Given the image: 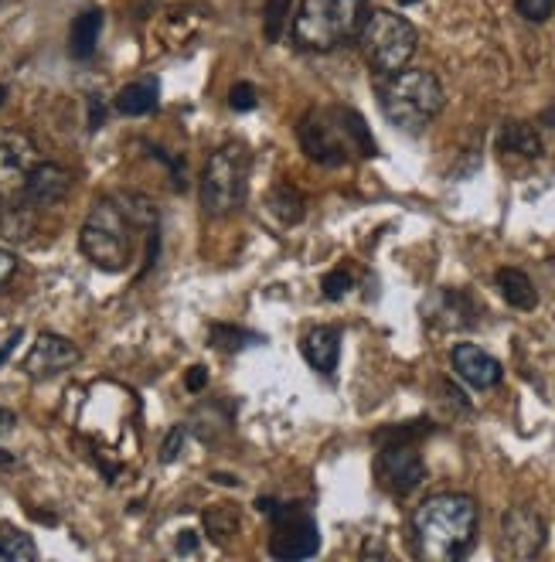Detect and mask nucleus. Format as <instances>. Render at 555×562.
Masks as SVG:
<instances>
[{"label":"nucleus","instance_id":"nucleus-20","mask_svg":"<svg viewBox=\"0 0 555 562\" xmlns=\"http://www.w3.org/2000/svg\"><path fill=\"white\" fill-rule=\"evenodd\" d=\"M157 82L154 79H137L116 92V110L123 116H147L157 110Z\"/></svg>","mask_w":555,"mask_h":562},{"label":"nucleus","instance_id":"nucleus-12","mask_svg":"<svg viewBox=\"0 0 555 562\" xmlns=\"http://www.w3.org/2000/svg\"><path fill=\"white\" fill-rule=\"evenodd\" d=\"M82 351L61 335H38V341L31 345L27 358H24V372L31 379H55L61 372H69L72 366H79Z\"/></svg>","mask_w":555,"mask_h":562},{"label":"nucleus","instance_id":"nucleus-38","mask_svg":"<svg viewBox=\"0 0 555 562\" xmlns=\"http://www.w3.org/2000/svg\"><path fill=\"white\" fill-rule=\"evenodd\" d=\"M399 4H416V0H399Z\"/></svg>","mask_w":555,"mask_h":562},{"label":"nucleus","instance_id":"nucleus-29","mask_svg":"<svg viewBox=\"0 0 555 562\" xmlns=\"http://www.w3.org/2000/svg\"><path fill=\"white\" fill-rule=\"evenodd\" d=\"M184 440H188V429L174 426L168 434V440H165V447H160V460H165V464H174V460L181 457V450H184Z\"/></svg>","mask_w":555,"mask_h":562},{"label":"nucleus","instance_id":"nucleus-31","mask_svg":"<svg viewBox=\"0 0 555 562\" xmlns=\"http://www.w3.org/2000/svg\"><path fill=\"white\" fill-rule=\"evenodd\" d=\"M106 120V106L100 95H89V130H100Z\"/></svg>","mask_w":555,"mask_h":562},{"label":"nucleus","instance_id":"nucleus-16","mask_svg":"<svg viewBox=\"0 0 555 562\" xmlns=\"http://www.w3.org/2000/svg\"><path fill=\"white\" fill-rule=\"evenodd\" d=\"M301 348H304V358L314 372H320V375L338 372V361H341V330L338 327H331V324L314 327Z\"/></svg>","mask_w":555,"mask_h":562},{"label":"nucleus","instance_id":"nucleus-36","mask_svg":"<svg viewBox=\"0 0 555 562\" xmlns=\"http://www.w3.org/2000/svg\"><path fill=\"white\" fill-rule=\"evenodd\" d=\"M0 464H14V457H8L4 450H0Z\"/></svg>","mask_w":555,"mask_h":562},{"label":"nucleus","instance_id":"nucleus-23","mask_svg":"<svg viewBox=\"0 0 555 562\" xmlns=\"http://www.w3.org/2000/svg\"><path fill=\"white\" fill-rule=\"evenodd\" d=\"M205 528L215 546H228V539L239 532V512L233 505H212L205 512Z\"/></svg>","mask_w":555,"mask_h":562},{"label":"nucleus","instance_id":"nucleus-2","mask_svg":"<svg viewBox=\"0 0 555 562\" xmlns=\"http://www.w3.org/2000/svg\"><path fill=\"white\" fill-rule=\"evenodd\" d=\"M480 512L471 494L443 491L422 502L412 512V546L427 562H456L464 559L477 539Z\"/></svg>","mask_w":555,"mask_h":562},{"label":"nucleus","instance_id":"nucleus-34","mask_svg":"<svg viewBox=\"0 0 555 562\" xmlns=\"http://www.w3.org/2000/svg\"><path fill=\"white\" fill-rule=\"evenodd\" d=\"M14 426H18V416L11 409H0V437H8Z\"/></svg>","mask_w":555,"mask_h":562},{"label":"nucleus","instance_id":"nucleus-1","mask_svg":"<svg viewBox=\"0 0 555 562\" xmlns=\"http://www.w3.org/2000/svg\"><path fill=\"white\" fill-rule=\"evenodd\" d=\"M144 228H157V209L140 194H116V198H100L92 205L82 233H79V249L103 273H123L134 259V233Z\"/></svg>","mask_w":555,"mask_h":562},{"label":"nucleus","instance_id":"nucleus-24","mask_svg":"<svg viewBox=\"0 0 555 562\" xmlns=\"http://www.w3.org/2000/svg\"><path fill=\"white\" fill-rule=\"evenodd\" d=\"M293 18V0H267L263 8V38L270 45H276L283 38V31L290 27Z\"/></svg>","mask_w":555,"mask_h":562},{"label":"nucleus","instance_id":"nucleus-5","mask_svg":"<svg viewBox=\"0 0 555 562\" xmlns=\"http://www.w3.org/2000/svg\"><path fill=\"white\" fill-rule=\"evenodd\" d=\"M369 18V0H304L293 18V42L304 52H335L358 38Z\"/></svg>","mask_w":555,"mask_h":562},{"label":"nucleus","instance_id":"nucleus-9","mask_svg":"<svg viewBox=\"0 0 555 562\" xmlns=\"http://www.w3.org/2000/svg\"><path fill=\"white\" fill-rule=\"evenodd\" d=\"M273 536H270V555L273 559H310L320 549V528L310 518L307 508L280 505L270 512Z\"/></svg>","mask_w":555,"mask_h":562},{"label":"nucleus","instance_id":"nucleus-17","mask_svg":"<svg viewBox=\"0 0 555 562\" xmlns=\"http://www.w3.org/2000/svg\"><path fill=\"white\" fill-rule=\"evenodd\" d=\"M495 283H498L508 307H514V311H535L539 307V290H535V283H532V277L525 270L501 267Z\"/></svg>","mask_w":555,"mask_h":562},{"label":"nucleus","instance_id":"nucleus-25","mask_svg":"<svg viewBox=\"0 0 555 562\" xmlns=\"http://www.w3.org/2000/svg\"><path fill=\"white\" fill-rule=\"evenodd\" d=\"M208 338L222 351H239L246 345H259V335H252V330H242V327H228V324H215L208 330Z\"/></svg>","mask_w":555,"mask_h":562},{"label":"nucleus","instance_id":"nucleus-30","mask_svg":"<svg viewBox=\"0 0 555 562\" xmlns=\"http://www.w3.org/2000/svg\"><path fill=\"white\" fill-rule=\"evenodd\" d=\"M14 273H18V256L8 252V249H0V286H8Z\"/></svg>","mask_w":555,"mask_h":562},{"label":"nucleus","instance_id":"nucleus-21","mask_svg":"<svg viewBox=\"0 0 555 562\" xmlns=\"http://www.w3.org/2000/svg\"><path fill=\"white\" fill-rule=\"evenodd\" d=\"M498 147L505 154H518V157H529V160L542 157V137L532 123H505Z\"/></svg>","mask_w":555,"mask_h":562},{"label":"nucleus","instance_id":"nucleus-10","mask_svg":"<svg viewBox=\"0 0 555 562\" xmlns=\"http://www.w3.org/2000/svg\"><path fill=\"white\" fill-rule=\"evenodd\" d=\"M38 164V147L21 130H0V202H18Z\"/></svg>","mask_w":555,"mask_h":562},{"label":"nucleus","instance_id":"nucleus-7","mask_svg":"<svg viewBox=\"0 0 555 562\" xmlns=\"http://www.w3.org/2000/svg\"><path fill=\"white\" fill-rule=\"evenodd\" d=\"M358 45H362L365 61L378 76H392V72H403L412 61L419 48V31L412 27L409 18L396 11H372L362 31H358Z\"/></svg>","mask_w":555,"mask_h":562},{"label":"nucleus","instance_id":"nucleus-27","mask_svg":"<svg viewBox=\"0 0 555 562\" xmlns=\"http://www.w3.org/2000/svg\"><path fill=\"white\" fill-rule=\"evenodd\" d=\"M514 8H518V14L525 18V21L542 24V21H548V18H552L555 0H514Z\"/></svg>","mask_w":555,"mask_h":562},{"label":"nucleus","instance_id":"nucleus-35","mask_svg":"<svg viewBox=\"0 0 555 562\" xmlns=\"http://www.w3.org/2000/svg\"><path fill=\"white\" fill-rule=\"evenodd\" d=\"M215 481H218V484H225V487H233V484H239V481H236L233 474H215Z\"/></svg>","mask_w":555,"mask_h":562},{"label":"nucleus","instance_id":"nucleus-11","mask_svg":"<svg viewBox=\"0 0 555 562\" xmlns=\"http://www.w3.org/2000/svg\"><path fill=\"white\" fill-rule=\"evenodd\" d=\"M545 539H548V528L535 508L514 505L501 515V555L535 559L545 549Z\"/></svg>","mask_w":555,"mask_h":562},{"label":"nucleus","instance_id":"nucleus-14","mask_svg":"<svg viewBox=\"0 0 555 562\" xmlns=\"http://www.w3.org/2000/svg\"><path fill=\"white\" fill-rule=\"evenodd\" d=\"M450 361H453V372L474 389H495L505 379L501 361L495 355H487L484 348H477V345H456Z\"/></svg>","mask_w":555,"mask_h":562},{"label":"nucleus","instance_id":"nucleus-13","mask_svg":"<svg viewBox=\"0 0 555 562\" xmlns=\"http://www.w3.org/2000/svg\"><path fill=\"white\" fill-rule=\"evenodd\" d=\"M72 191V175L61 168V164H52V160H38L35 164V171H31L27 184H24V194H21V202L27 209H52L58 202H65V194Z\"/></svg>","mask_w":555,"mask_h":562},{"label":"nucleus","instance_id":"nucleus-4","mask_svg":"<svg viewBox=\"0 0 555 562\" xmlns=\"http://www.w3.org/2000/svg\"><path fill=\"white\" fill-rule=\"evenodd\" d=\"M443 86L427 69H406L385 76L378 89V106L392 126H399L403 134H422L440 113H443Z\"/></svg>","mask_w":555,"mask_h":562},{"label":"nucleus","instance_id":"nucleus-6","mask_svg":"<svg viewBox=\"0 0 555 562\" xmlns=\"http://www.w3.org/2000/svg\"><path fill=\"white\" fill-rule=\"evenodd\" d=\"M249 168L252 157L246 144L228 140L222 144L202 171V209L208 218H225L233 215L246 202V188H249Z\"/></svg>","mask_w":555,"mask_h":562},{"label":"nucleus","instance_id":"nucleus-18","mask_svg":"<svg viewBox=\"0 0 555 562\" xmlns=\"http://www.w3.org/2000/svg\"><path fill=\"white\" fill-rule=\"evenodd\" d=\"M100 31H103V11L100 8L82 11L72 21V31H69V52H72V58H79V61L92 58L95 45H100Z\"/></svg>","mask_w":555,"mask_h":562},{"label":"nucleus","instance_id":"nucleus-19","mask_svg":"<svg viewBox=\"0 0 555 562\" xmlns=\"http://www.w3.org/2000/svg\"><path fill=\"white\" fill-rule=\"evenodd\" d=\"M267 212L280 222V225H301L304 215H307V202L304 194L293 188V184H276L270 194H267Z\"/></svg>","mask_w":555,"mask_h":562},{"label":"nucleus","instance_id":"nucleus-32","mask_svg":"<svg viewBox=\"0 0 555 562\" xmlns=\"http://www.w3.org/2000/svg\"><path fill=\"white\" fill-rule=\"evenodd\" d=\"M184 385H188V392H202V389L208 385V372H205L202 366L188 369V375H184Z\"/></svg>","mask_w":555,"mask_h":562},{"label":"nucleus","instance_id":"nucleus-3","mask_svg":"<svg viewBox=\"0 0 555 562\" xmlns=\"http://www.w3.org/2000/svg\"><path fill=\"white\" fill-rule=\"evenodd\" d=\"M301 147L320 168H344L351 157H375L378 147L362 113L354 110H310L301 120Z\"/></svg>","mask_w":555,"mask_h":562},{"label":"nucleus","instance_id":"nucleus-22","mask_svg":"<svg viewBox=\"0 0 555 562\" xmlns=\"http://www.w3.org/2000/svg\"><path fill=\"white\" fill-rule=\"evenodd\" d=\"M38 546L31 536H24L21 528L0 525V562H35Z\"/></svg>","mask_w":555,"mask_h":562},{"label":"nucleus","instance_id":"nucleus-33","mask_svg":"<svg viewBox=\"0 0 555 562\" xmlns=\"http://www.w3.org/2000/svg\"><path fill=\"white\" fill-rule=\"evenodd\" d=\"M194 549H199V536H194V532H181L178 536V552L181 555H191Z\"/></svg>","mask_w":555,"mask_h":562},{"label":"nucleus","instance_id":"nucleus-8","mask_svg":"<svg viewBox=\"0 0 555 562\" xmlns=\"http://www.w3.org/2000/svg\"><path fill=\"white\" fill-rule=\"evenodd\" d=\"M378 443V460L375 474L378 484L392 494H412L422 481H427V464L419 457V440H375Z\"/></svg>","mask_w":555,"mask_h":562},{"label":"nucleus","instance_id":"nucleus-37","mask_svg":"<svg viewBox=\"0 0 555 562\" xmlns=\"http://www.w3.org/2000/svg\"><path fill=\"white\" fill-rule=\"evenodd\" d=\"M4 99H8V86H0V106H4Z\"/></svg>","mask_w":555,"mask_h":562},{"label":"nucleus","instance_id":"nucleus-26","mask_svg":"<svg viewBox=\"0 0 555 562\" xmlns=\"http://www.w3.org/2000/svg\"><path fill=\"white\" fill-rule=\"evenodd\" d=\"M351 286H354V280L344 270H331L328 277L320 280V290H324V296H328V301H344Z\"/></svg>","mask_w":555,"mask_h":562},{"label":"nucleus","instance_id":"nucleus-28","mask_svg":"<svg viewBox=\"0 0 555 562\" xmlns=\"http://www.w3.org/2000/svg\"><path fill=\"white\" fill-rule=\"evenodd\" d=\"M256 99H259V92L252 82H236L233 92H228V106L236 113H249V110H256Z\"/></svg>","mask_w":555,"mask_h":562},{"label":"nucleus","instance_id":"nucleus-15","mask_svg":"<svg viewBox=\"0 0 555 562\" xmlns=\"http://www.w3.org/2000/svg\"><path fill=\"white\" fill-rule=\"evenodd\" d=\"M430 314L440 327L446 330H467L477 324L480 307L467 290H440L430 304Z\"/></svg>","mask_w":555,"mask_h":562}]
</instances>
